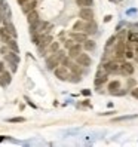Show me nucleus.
Here are the masks:
<instances>
[{"instance_id": "nucleus-1", "label": "nucleus", "mask_w": 138, "mask_h": 147, "mask_svg": "<svg viewBox=\"0 0 138 147\" xmlns=\"http://www.w3.org/2000/svg\"><path fill=\"white\" fill-rule=\"evenodd\" d=\"M65 57V52L64 51H57L55 54H50V57L46 59V67L49 68V70H54L55 67H58L59 65V61Z\"/></svg>"}, {"instance_id": "nucleus-2", "label": "nucleus", "mask_w": 138, "mask_h": 147, "mask_svg": "<svg viewBox=\"0 0 138 147\" xmlns=\"http://www.w3.org/2000/svg\"><path fill=\"white\" fill-rule=\"evenodd\" d=\"M5 59H6L7 63H9L11 70L15 73L16 68H18V64H20V55L16 54V52H13V51H9V52L5 55Z\"/></svg>"}, {"instance_id": "nucleus-3", "label": "nucleus", "mask_w": 138, "mask_h": 147, "mask_svg": "<svg viewBox=\"0 0 138 147\" xmlns=\"http://www.w3.org/2000/svg\"><path fill=\"white\" fill-rule=\"evenodd\" d=\"M54 73H55V77H58L59 80H67V79H68V74H70L68 68L64 67V65L55 67V68H54Z\"/></svg>"}, {"instance_id": "nucleus-4", "label": "nucleus", "mask_w": 138, "mask_h": 147, "mask_svg": "<svg viewBox=\"0 0 138 147\" xmlns=\"http://www.w3.org/2000/svg\"><path fill=\"white\" fill-rule=\"evenodd\" d=\"M76 63L79 64L80 67H89V65L92 64V59H91V57H89L88 54L80 52L79 55L76 57Z\"/></svg>"}, {"instance_id": "nucleus-5", "label": "nucleus", "mask_w": 138, "mask_h": 147, "mask_svg": "<svg viewBox=\"0 0 138 147\" xmlns=\"http://www.w3.org/2000/svg\"><path fill=\"white\" fill-rule=\"evenodd\" d=\"M79 18L83 20V21L94 20V11H92V7H82V9L79 11Z\"/></svg>"}, {"instance_id": "nucleus-6", "label": "nucleus", "mask_w": 138, "mask_h": 147, "mask_svg": "<svg viewBox=\"0 0 138 147\" xmlns=\"http://www.w3.org/2000/svg\"><path fill=\"white\" fill-rule=\"evenodd\" d=\"M119 68H120V64L116 61V59H111V61L104 64L106 73H116V71H119Z\"/></svg>"}, {"instance_id": "nucleus-7", "label": "nucleus", "mask_w": 138, "mask_h": 147, "mask_svg": "<svg viewBox=\"0 0 138 147\" xmlns=\"http://www.w3.org/2000/svg\"><path fill=\"white\" fill-rule=\"evenodd\" d=\"M83 31H85L86 34H95V33H97V24H95V21H94V20L85 21Z\"/></svg>"}, {"instance_id": "nucleus-8", "label": "nucleus", "mask_w": 138, "mask_h": 147, "mask_svg": "<svg viewBox=\"0 0 138 147\" xmlns=\"http://www.w3.org/2000/svg\"><path fill=\"white\" fill-rule=\"evenodd\" d=\"M82 52V43H73L71 48H68V57L70 58H76Z\"/></svg>"}, {"instance_id": "nucleus-9", "label": "nucleus", "mask_w": 138, "mask_h": 147, "mask_svg": "<svg viewBox=\"0 0 138 147\" xmlns=\"http://www.w3.org/2000/svg\"><path fill=\"white\" fill-rule=\"evenodd\" d=\"M21 6H22V12H24L25 15H27L28 12H31V11H34V9H36L37 2H36V0H28V2L22 3Z\"/></svg>"}, {"instance_id": "nucleus-10", "label": "nucleus", "mask_w": 138, "mask_h": 147, "mask_svg": "<svg viewBox=\"0 0 138 147\" xmlns=\"http://www.w3.org/2000/svg\"><path fill=\"white\" fill-rule=\"evenodd\" d=\"M70 37L76 42V43H83L86 39H88V34L86 33H80V31H73L70 34Z\"/></svg>"}, {"instance_id": "nucleus-11", "label": "nucleus", "mask_w": 138, "mask_h": 147, "mask_svg": "<svg viewBox=\"0 0 138 147\" xmlns=\"http://www.w3.org/2000/svg\"><path fill=\"white\" fill-rule=\"evenodd\" d=\"M120 71H122L123 74H128V76H131V74H134V65L131 64V63H122L120 64V68H119Z\"/></svg>"}, {"instance_id": "nucleus-12", "label": "nucleus", "mask_w": 138, "mask_h": 147, "mask_svg": "<svg viewBox=\"0 0 138 147\" xmlns=\"http://www.w3.org/2000/svg\"><path fill=\"white\" fill-rule=\"evenodd\" d=\"M12 80V77H11V73H7V71H2L0 73V86H7L11 83Z\"/></svg>"}, {"instance_id": "nucleus-13", "label": "nucleus", "mask_w": 138, "mask_h": 147, "mask_svg": "<svg viewBox=\"0 0 138 147\" xmlns=\"http://www.w3.org/2000/svg\"><path fill=\"white\" fill-rule=\"evenodd\" d=\"M107 80H108L107 73H102V71H101V68H100L98 73H97V77H95V85L100 86V85H102V83H106Z\"/></svg>"}, {"instance_id": "nucleus-14", "label": "nucleus", "mask_w": 138, "mask_h": 147, "mask_svg": "<svg viewBox=\"0 0 138 147\" xmlns=\"http://www.w3.org/2000/svg\"><path fill=\"white\" fill-rule=\"evenodd\" d=\"M39 20H40V18H39V12H37L36 9L27 13V21H28V24H34V22H37Z\"/></svg>"}, {"instance_id": "nucleus-15", "label": "nucleus", "mask_w": 138, "mask_h": 147, "mask_svg": "<svg viewBox=\"0 0 138 147\" xmlns=\"http://www.w3.org/2000/svg\"><path fill=\"white\" fill-rule=\"evenodd\" d=\"M5 28H6V31L11 34V37H13V39H16V36H18V33H16V30H15V25L12 24V22H6L5 24Z\"/></svg>"}, {"instance_id": "nucleus-16", "label": "nucleus", "mask_w": 138, "mask_h": 147, "mask_svg": "<svg viewBox=\"0 0 138 147\" xmlns=\"http://www.w3.org/2000/svg\"><path fill=\"white\" fill-rule=\"evenodd\" d=\"M0 39H2L3 43H7V42H9L11 39H13V37H11V34L6 31V28L2 27V28H0Z\"/></svg>"}, {"instance_id": "nucleus-17", "label": "nucleus", "mask_w": 138, "mask_h": 147, "mask_svg": "<svg viewBox=\"0 0 138 147\" xmlns=\"http://www.w3.org/2000/svg\"><path fill=\"white\" fill-rule=\"evenodd\" d=\"M119 89H120V82H119V80H113V82L108 83V91H110L111 94H116Z\"/></svg>"}, {"instance_id": "nucleus-18", "label": "nucleus", "mask_w": 138, "mask_h": 147, "mask_svg": "<svg viewBox=\"0 0 138 147\" xmlns=\"http://www.w3.org/2000/svg\"><path fill=\"white\" fill-rule=\"evenodd\" d=\"M6 45H7V48H9L11 51H13V52H16V54H20V48H18V43H16L15 39H11L9 42L6 43Z\"/></svg>"}, {"instance_id": "nucleus-19", "label": "nucleus", "mask_w": 138, "mask_h": 147, "mask_svg": "<svg viewBox=\"0 0 138 147\" xmlns=\"http://www.w3.org/2000/svg\"><path fill=\"white\" fill-rule=\"evenodd\" d=\"M76 5L80 7H91L94 5V0H76Z\"/></svg>"}, {"instance_id": "nucleus-20", "label": "nucleus", "mask_w": 138, "mask_h": 147, "mask_svg": "<svg viewBox=\"0 0 138 147\" xmlns=\"http://www.w3.org/2000/svg\"><path fill=\"white\" fill-rule=\"evenodd\" d=\"M95 42H94V40H88V39H86L85 42H83V48L86 49V51H94V49H95Z\"/></svg>"}, {"instance_id": "nucleus-21", "label": "nucleus", "mask_w": 138, "mask_h": 147, "mask_svg": "<svg viewBox=\"0 0 138 147\" xmlns=\"http://www.w3.org/2000/svg\"><path fill=\"white\" fill-rule=\"evenodd\" d=\"M83 27H85V21L80 20V21H76L73 24V30L74 31H83Z\"/></svg>"}, {"instance_id": "nucleus-22", "label": "nucleus", "mask_w": 138, "mask_h": 147, "mask_svg": "<svg viewBox=\"0 0 138 147\" xmlns=\"http://www.w3.org/2000/svg\"><path fill=\"white\" fill-rule=\"evenodd\" d=\"M58 49H59V43H58V42H54V40H52V42L49 43V52H50V54H55Z\"/></svg>"}, {"instance_id": "nucleus-23", "label": "nucleus", "mask_w": 138, "mask_h": 147, "mask_svg": "<svg viewBox=\"0 0 138 147\" xmlns=\"http://www.w3.org/2000/svg\"><path fill=\"white\" fill-rule=\"evenodd\" d=\"M67 80H70V82H80V74H77V73H73V74H68V79Z\"/></svg>"}, {"instance_id": "nucleus-24", "label": "nucleus", "mask_w": 138, "mask_h": 147, "mask_svg": "<svg viewBox=\"0 0 138 147\" xmlns=\"http://www.w3.org/2000/svg\"><path fill=\"white\" fill-rule=\"evenodd\" d=\"M128 42H138V33L129 31L128 33Z\"/></svg>"}, {"instance_id": "nucleus-25", "label": "nucleus", "mask_w": 138, "mask_h": 147, "mask_svg": "<svg viewBox=\"0 0 138 147\" xmlns=\"http://www.w3.org/2000/svg\"><path fill=\"white\" fill-rule=\"evenodd\" d=\"M59 64L68 68V67H70V64H71V58H70V57H64V58L61 59V61H59Z\"/></svg>"}, {"instance_id": "nucleus-26", "label": "nucleus", "mask_w": 138, "mask_h": 147, "mask_svg": "<svg viewBox=\"0 0 138 147\" xmlns=\"http://www.w3.org/2000/svg\"><path fill=\"white\" fill-rule=\"evenodd\" d=\"M7 122L9 123H22V122H25V117H12V119H7Z\"/></svg>"}, {"instance_id": "nucleus-27", "label": "nucleus", "mask_w": 138, "mask_h": 147, "mask_svg": "<svg viewBox=\"0 0 138 147\" xmlns=\"http://www.w3.org/2000/svg\"><path fill=\"white\" fill-rule=\"evenodd\" d=\"M70 70L73 71V73H77V74H80V67H79V64H70Z\"/></svg>"}, {"instance_id": "nucleus-28", "label": "nucleus", "mask_w": 138, "mask_h": 147, "mask_svg": "<svg viewBox=\"0 0 138 147\" xmlns=\"http://www.w3.org/2000/svg\"><path fill=\"white\" fill-rule=\"evenodd\" d=\"M137 115H131V116H120V117H116L114 122H120V120H126V119H135Z\"/></svg>"}, {"instance_id": "nucleus-29", "label": "nucleus", "mask_w": 138, "mask_h": 147, "mask_svg": "<svg viewBox=\"0 0 138 147\" xmlns=\"http://www.w3.org/2000/svg\"><path fill=\"white\" fill-rule=\"evenodd\" d=\"M73 43H76V42H74L73 39H68V40H64V46H65V48L68 49V48H71V46H73Z\"/></svg>"}, {"instance_id": "nucleus-30", "label": "nucleus", "mask_w": 138, "mask_h": 147, "mask_svg": "<svg viewBox=\"0 0 138 147\" xmlns=\"http://www.w3.org/2000/svg\"><path fill=\"white\" fill-rule=\"evenodd\" d=\"M117 40V37L116 36H111L110 39H108V42H107V48H110L111 45H114V42Z\"/></svg>"}, {"instance_id": "nucleus-31", "label": "nucleus", "mask_w": 138, "mask_h": 147, "mask_svg": "<svg viewBox=\"0 0 138 147\" xmlns=\"http://www.w3.org/2000/svg\"><path fill=\"white\" fill-rule=\"evenodd\" d=\"M7 52H9V48H7V46H2V48H0V54H2L3 57H5Z\"/></svg>"}, {"instance_id": "nucleus-32", "label": "nucleus", "mask_w": 138, "mask_h": 147, "mask_svg": "<svg viewBox=\"0 0 138 147\" xmlns=\"http://www.w3.org/2000/svg\"><path fill=\"white\" fill-rule=\"evenodd\" d=\"M131 94H132V97H134V98H137V100H138V86L132 89V92H131Z\"/></svg>"}, {"instance_id": "nucleus-33", "label": "nucleus", "mask_w": 138, "mask_h": 147, "mask_svg": "<svg viewBox=\"0 0 138 147\" xmlns=\"http://www.w3.org/2000/svg\"><path fill=\"white\" fill-rule=\"evenodd\" d=\"M82 94L85 95V97H89V95H91V91H89V89H83Z\"/></svg>"}, {"instance_id": "nucleus-34", "label": "nucleus", "mask_w": 138, "mask_h": 147, "mask_svg": "<svg viewBox=\"0 0 138 147\" xmlns=\"http://www.w3.org/2000/svg\"><path fill=\"white\" fill-rule=\"evenodd\" d=\"M25 101H27V102H28V104H30V106H31L33 109H36V106H34V104H33V102H31V101H30V100H28L27 97H25Z\"/></svg>"}, {"instance_id": "nucleus-35", "label": "nucleus", "mask_w": 138, "mask_h": 147, "mask_svg": "<svg viewBox=\"0 0 138 147\" xmlns=\"http://www.w3.org/2000/svg\"><path fill=\"white\" fill-rule=\"evenodd\" d=\"M111 18H113V16H111V15H107V16H106V18H104V21H106V22H108V21H110Z\"/></svg>"}, {"instance_id": "nucleus-36", "label": "nucleus", "mask_w": 138, "mask_h": 147, "mask_svg": "<svg viewBox=\"0 0 138 147\" xmlns=\"http://www.w3.org/2000/svg\"><path fill=\"white\" fill-rule=\"evenodd\" d=\"M3 70H5V64H3L2 61H0V73H2Z\"/></svg>"}, {"instance_id": "nucleus-37", "label": "nucleus", "mask_w": 138, "mask_h": 147, "mask_svg": "<svg viewBox=\"0 0 138 147\" xmlns=\"http://www.w3.org/2000/svg\"><path fill=\"white\" fill-rule=\"evenodd\" d=\"M16 2H18L20 5H22V3H25V2H28V0H16Z\"/></svg>"}, {"instance_id": "nucleus-38", "label": "nucleus", "mask_w": 138, "mask_h": 147, "mask_svg": "<svg viewBox=\"0 0 138 147\" xmlns=\"http://www.w3.org/2000/svg\"><path fill=\"white\" fill-rule=\"evenodd\" d=\"M3 5H5V0H0V9L3 7Z\"/></svg>"}, {"instance_id": "nucleus-39", "label": "nucleus", "mask_w": 138, "mask_h": 147, "mask_svg": "<svg viewBox=\"0 0 138 147\" xmlns=\"http://www.w3.org/2000/svg\"><path fill=\"white\" fill-rule=\"evenodd\" d=\"M5 138H6V137H5V135H0V143H2V141H3V140H5Z\"/></svg>"}]
</instances>
